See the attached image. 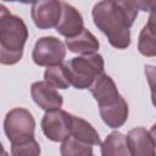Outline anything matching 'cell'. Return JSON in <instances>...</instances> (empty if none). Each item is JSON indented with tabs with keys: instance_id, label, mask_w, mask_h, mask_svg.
Wrapping results in <instances>:
<instances>
[{
	"instance_id": "obj_15",
	"label": "cell",
	"mask_w": 156,
	"mask_h": 156,
	"mask_svg": "<svg viewBox=\"0 0 156 156\" xmlns=\"http://www.w3.org/2000/svg\"><path fill=\"white\" fill-rule=\"evenodd\" d=\"M71 136L91 145H98V146L101 145V140L96 129L88 121L77 116H73V119H72Z\"/></svg>"
},
{
	"instance_id": "obj_8",
	"label": "cell",
	"mask_w": 156,
	"mask_h": 156,
	"mask_svg": "<svg viewBox=\"0 0 156 156\" xmlns=\"http://www.w3.org/2000/svg\"><path fill=\"white\" fill-rule=\"evenodd\" d=\"M30 15L39 29H50L60 22L62 4L60 0H37L32 6Z\"/></svg>"
},
{
	"instance_id": "obj_19",
	"label": "cell",
	"mask_w": 156,
	"mask_h": 156,
	"mask_svg": "<svg viewBox=\"0 0 156 156\" xmlns=\"http://www.w3.org/2000/svg\"><path fill=\"white\" fill-rule=\"evenodd\" d=\"M145 76L151 90V101L152 105L156 107V66L146 65L145 66Z\"/></svg>"
},
{
	"instance_id": "obj_12",
	"label": "cell",
	"mask_w": 156,
	"mask_h": 156,
	"mask_svg": "<svg viewBox=\"0 0 156 156\" xmlns=\"http://www.w3.org/2000/svg\"><path fill=\"white\" fill-rule=\"evenodd\" d=\"M66 46L71 52L79 55H90L95 54L99 50V40L88 29H83L78 35L72 38H66Z\"/></svg>"
},
{
	"instance_id": "obj_21",
	"label": "cell",
	"mask_w": 156,
	"mask_h": 156,
	"mask_svg": "<svg viewBox=\"0 0 156 156\" xmlns=\"http://www.w3.org/2000/svg\"><path fill=\"white\" fill-rule=\"evenodd\" d=\"M2 1H10V2L18 1V2H22V4H34L37 0H2Z\"/></svg>"
},
{
	"instance_id": "obj_11",
	"label": "cell",
	"mask_w": 156,
	"mask_h": 156,
	"mask_svg": "<svg viewBox=\"0 0 156 156\" xmlns=\"http://www.w3.org/2000/svg\"><path fill=\"white\" fill-rule=\"evenodd\" d=\"M61 4H62V15L60 22L55 27L56 32L66 38L76 37L84 29L83 17L80 12L72 5L67 4L66 1H61Z\"/></svg>"
},
{
	"instance_id": "obj_5",
	"label": "cell",
	"mask_w": 156,
	"mask_h": 156,
	"mask_svg": "<svg viewBox=\"0 0 156 156\" xmlns=\"http://www.w3.org/2000/svg\"><path fill=\"white\" fill-rule=\"evenodd\" d=\"M35 121L32 113L23 108L16 107L10 110L4 119V132L11 145L21 144L34 138Z\"/></svg>"
},
{
	"instance_id": "obj_9",
	"label": "cell",
	"mask_w": 156,
	"mask_h": 156,
	"mask_svg": "<svg viewBox=\"0 0 156 156\" xmlns=\"http://www.w3.org/2000/svg\"><path fill=\"white\" fill-rule=\"evenodd\" d=\"M30 95L33 101L45 111L61 108L63 104V99L56 88L49 84L46 80L33 83L30 87Z\"/></svg>"
},
{
	"instance_id": "obj_4",
	"label": "cell",
	"mask_w": 156,
	"mask_h": 156,
	"mask_svg": "<svg viewBox=\"0 0 156 156\" xmlns=\"http://www.w3.org/2000/svg\"><path fill=\"white\" fill-rule=\"evenodd\" d=\"M104 58L99 54L82 55L73 57L65 63L69 83L76 89H88L95 79L104 73Z\"/></svg>"
},
{
	"instance_id": "obj_13",
	"label": "cell",
	"mask_w": 156,
	"mask_h": 156,
	"mask_svg": "<svg viewBox=\"0 0 156 156\" xmlns=\"http://www.w3.org/2000/svg\"><path fill=\"white\" fill-rule=\"evenodd\" d=\"M138 50L146 57L156 56V20L149 17L138 38Z\"/></svg>"
},
{
	"instance_id": "obj_16",
	"label": "cell",
	"mask_w": 156,
	"mask_h": 156,
	"mask_svg": "<svg viewBox=\"0 0 156 156\" xmlns=\"http://www.w3.org/2000/svg\"><path fill=\"white\" fill-rule=\"evenodd\" d=\"M93 146L94 145L80 141L69 135L62 141L60 152L62 156H88L93 155Z\"/></svg>"
},
{
	"instance_id": "obj_14",
	"label": "cell",
	"mask_w": 156,
	"mask_h": 156,
	"mask_svg": "<svg viewBox=\"0 0 156 156\" xmlns=\"http://www.w3.org/2000/svg\"><path fill=\"white\" fill-rule=\"evenodd\" d=\"M101 155L104 156H128L130 155L127 143V135L121 132L110 133L101 143Z\"/></svg>"
},
{
	"instance_id": "obj_1",
	"label": "cell",
	"mask_w": 156,
	"mask_h": 156,
	"mask_svg": "<svg viewBox=\"0 0 156 156\" xmlns=\"http://www.w3.org/2000/svg\"><path fill=\"white\" fill-rule=\"evenodd\" d=\"M91 16L95 26L116 49H127L130 45V27L134 20L111 0H102L94 5Z\"/></svg>"
},
{
	"instance_id": "obj_17",
	"label": "cell",
	"mask_w": 156,
	"mask_h": 156,
	"mask_svg": "<svg viewBox=\"0 0 156 156\" xmlns=\"http://www.w3.org/2000/svg\"><path fill=\"white\" fill-rule=\"evenodd\" d=\"M44 79L56 89H67L71 85L65 63L49 66L44 72Z\"/></svg>"
},
{
	"instance_id": "obj_22",
	"label": "cell",
	"mask_w": 156,
	"mask_h": 156,
	"mask_svg": "<svg viewBox=\"0 0 156 156\" xmlns=\"http://www.w3.org/2000/svg\"><path fill=\"white\" fill-rule=\"evenodd\" d=\"M150 133H151V135H152V139H154V141H155V145H156V123L151 127V129H150Z\"/></svg>"
},
{
	"instance_id": "obj_10",
	"label": "cell",
	"mask_w": 156,
	"mask_h": 156,
	"mask_svg": "<svg viewBox=\"0 0 156 156\" xmlns=\"http://www.w3.org/2000/svg\"><path fill=\"white\" fill-rule=\"evenodd\" d=\"M128 149L132 156H155L156 145L152 135L143 127L130 129L127 135Z\"/></svg>"
},
{
	"instance_id": "obj_2",
	"label": "cell",
	"mask_w": 156,
	"mask_h": 156,
	"mask_svg": "<svg viewBox=\"0 0 156 156\" xmlns=\"http://www.w3.org/2000/svg\"><path fill=\"white\" fill-rule=\"evenodd\" d=\"M89 89L99 105L104 123L113 129L122 127L128 118V104L118 93L113 79L101 73Z\"/></svg>"
},
{
	"instance_id": "obj_18",
	"label": "cell",
	"mask_w": 156,
	"mask_h": 156,
	"mask_svg": "<svg viewBox=\"0 0 156 156\" xmlns=\"http://www.w3.org/2000/svg\"><path fill=\"white\" fill-rule=\"evenodd\" d=\"M11 155H13V156H22V155L37 156V155H40V146L38 144V141L33 138L28 141L11 145Z\"/></svg>"
},
{
	"instance_id": "obj_7",
	"label": "cell",
	"mask_w": 156,
	"mask_h": 156,
	"mask_svg": "<svg viewBox=\"0 0 156 156\" xmlns=\"http://www.w3.org/2000/svg\"><path fill=\"white\" fill-rule=\"evenodd\" d=\"M66 57V48L63 43L55 37H43L37 40L32 51V58L35 65L49 67L60 65Z\"/></svg>"
},
{
	"instance_id": "obj_20",
	"label": "cell",
	"mask_w": 156,
	"mask_h": 156,
	"mask_svg": "<svg viewBox=\"0 0 156 156\" xmlns=\"http://www.w3.org/2000/svg\"><path fill=\"white\" fill-rule=\"evenodd\" d=\"M136 6L140 11L150 12L156 6V0H135Z\"/></svg>"
},
{
	"instance_id": "obj_3",
	"label": "cell",
	"mask_w": 156,
	"mask_h": 156,
	"mask_svg": "<svg viewBox=\"0 0 156 156\" xmlns=\"http://www.w3.org/2000/svg\"><path fill=\"white\" fill-rule=\"evenodd\" d=\"M28 39V28L22 18L0 6V62L15 65L23 55V48Z\"/></svg>"
},
{
	"instance_id": "obj_6",
	"label": "cell",
	"mask_w": 156,
	"mask_h": 156,
	"mask_svg": "<svg viewBox=\"0 0 156 156\" xmlns=\"http://www.w3.org/2000/svg\"><path fill=\"white\" fill-rule=\"evenodd\" d=\"M73 115L57 108L46 111L41 119V130L45 136L55 143H62L71 135Z\"/></svg>"
}]
</instances>
